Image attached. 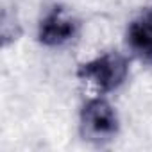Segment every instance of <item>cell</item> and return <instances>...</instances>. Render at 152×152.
<instances>
[{"label": "cell", "mask_w": 152, "mask_h": 152, "mask_svg": "<svg viewBox=\"0 0 152 152\" xmlns=\"http://www.w3.org/2000/svg\"><path fill=\"white\" fill-rule=\"evenodd\" d=\"M79 20L63 6H54L38 25V41L45 47H61L77 36Z\"/></svg>", "instance_id": "3957f363"}, {"label": "cell", "mask_w": 152, "mask_h": 152, "mask_svg": "<svg viewBox=\"0 0 152 152\" xmlns=\"http://www.w3.org/2000/svg\"><path fill=\"white\" fill-rule=\"evenodd\" d=\"M125 43L140 61L152 64V0L127 25Z\"/></svg>", "instance_id": "277c9868"}, {"label": "cell", "mask_w": 152, "mask_h": 152, "mask_svg": "<svg viewBox=\"0 0 152 152\" xmlns=\"http://www.w3.org/2000/svg\"><path fill=\"white\" fill-rule=\"evenodd\" d=\"M120 122L115 107L97 97L90 99L81 109V134L84 140L93 143H106L118 132Z\"/></svg>", "instance_id": "7a4b0ae2"}, {"label": "cell", "mask_w": 152, "mask_h": 152, "mask_svg": "<svg viewBox=\"0 0 152 152\" xmlns=\"http://www.w3.org/2000/svg\"><path fill=\"white\" fill-rule=\"evenodd\" d=\"M129 75V61L120 52H104L99 57L79 64L77 77L99 95L115 91Z\"/></svg>", "instance_id": "6da1fadb"}]
</instances>
